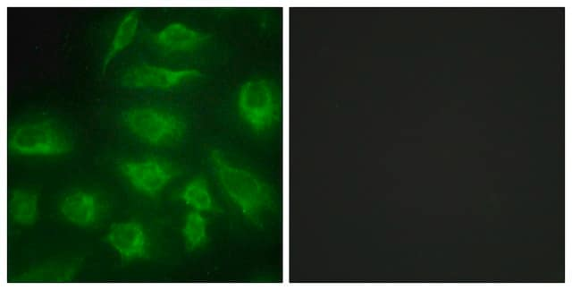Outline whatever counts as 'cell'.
<instances>
[{"instance_id":"cell-1","label":"cell","mask_w":572,"mask_h":290,"mask_svg":"<svg viewBox=\"0 0 572 290\" xmlns=\"http://www.w3.org/2000/svg\"><path fill=\"white\" fill-rule=\"evenodd\" d=\"M208 162L219 185L243 218L253 226L263 228L278 209L273 187L258 174L232 162L218 149L210 150Z\"/></svg>"},{"instance_id":"cell-2","label":"cell","mask_w":572,"mask_h":290,"mask_svg":"<svg viewBox=\"0 0 572 290\" xmlns=\"http://www.w3.org/2000/svg\"><path fill=\"white\" fill-rule=\"evenodd\" d=\"M120 119L133 137L153 147L175 146L188 132V122L181 113L160 106L130 107L121 113Z\"/></svg>"},{"instance_id":"cell-3","label":"cell","mask_w":572,"mask_h":290,"mask_svg":"<svg viewBox=\"0 0 572 290\" xmlns=\"http://www.w3.org/2000/svg\"><path fill=\"white\" fill-rule=\"evenodd\" d=\"M74 147L71 132L58 121L38 117L22 121L9 133L8 149L22 157H60Z\"/></svg>"},{"instance_id":"cell-4","label":"cell","mask_w":572,"mask_h":290,"mask_svg":"<svg viewBox=\"0 0 572 290\" xmlns=\"http://www.w3.org/2000/svg\"><path fill=\"white\" fill-rule=\"evenodd\" d=\"M236 107L240 118L254 134L266 135L282 119L281 91L271 80L250 79L240 86Z\"/></svg>"},{"instance_id":"cell-5","label":"cell","mask_w":572,"mask_h":290,"mask_svg":"<svg viewBox=\"0 0 572 290\" xmlns=\"http://www.w3.org/2000/svg\"><path fill=\"white\" fill-rule=\"evenodd\" d=\"M116 167L136 192L147 197L160 194L181 173L173 163L153 156L121 159Z\"/></svg>"},{"instance_id":"cell-6","label":"cell","mask_w":572,"mask_h":290,"mask_svg":"<svg viewBox=\"0 0 572 290\" xmlns=\"http://www.w3.org/2000/svg\"><path fill=\"white\" fill-rule=\"evenodd\" d=\"M203 72L196 68H170L147 63L128 67L119 81L131 90H170L199 79Z\"/></svg>"},{"instance_id":"cell-7","label":"cell","mask_w":572,"mask_h":290,"mask_svg":"<svg viewBox=\"0 0 572 290\" xmlns=\"http://www.w3.org/2000/svg\"><path fill=\"white\" fill-rule=\"evenodd\" d=\"M59 213L68 223L83 228L97 225L106 213V201L97 191L76 188L60 200Z\"/></svg>"},{"instance_id":"cell-8","label":"cell","mask_w":572,"mask_h":290,"mask_svg":"<svg viewBox=\"0 0 572 290\" xmlns=\"http://www.w3.org/2000/svg\"><path fill=\"white\" fill-rule=\"evenodd\" d=\"M105 243L125 262L148 257L150 241L144 226L136 220H122L113 223L105 235Z\"/></svg>"},{"instance_id":"cell-9","label":"cell","mask_w":572,"mask_h":290,"mask_svg":"<svg viewBox=\"0 0 572 290\" xmlns=\"http://www.w3.org/2000/svg\"><path fill=\"white\" fill-rule=\"evenodd\" d=\"M151 43L166 55L188 54L208 43L211 35L181 21L171 22L149 36Z\"/></svg>"},{"instance_id":"cell-10","label":"cell","mask_w":572,"mask_h":290,"mask_svg":"<svg viewBox=\"0 0 572 290\" xmlns=\"http://www.w3.org/2000/svg\"><path fill=\"white\" fill-rule=\"evenodd\" d=\"M11 220L21 226H30L39 218V193L29 188H15L9 197Z\"/></svg>"},{"instance_id":"cell-11","label":"cell","mask_w":572,"mask_h":290,"mask_svg":"<svg viewBox=\"0 0 572 290\" xmlns=\"http://www.w3.org/2000/svg\"><path fill=\"white\" fill-rule=\"evenodd\" d=\"M139 12L134 9L129 11L120 21L103 59V73L113 60L133 42L139 30Z\"/></svg>"},{"instance_id":"cell-12","label":"cell","mask_w":572,"mask_h":290,"mask_svg":"<svg viewBox=\"0 0 572 290\" xmlns=\"http://www.w3.org/2000/svg\"><path fill=\"white\" fill-rule=\"evenodd\" d=\"M179 198L187 206L199 212H219L212 196L208 182L203 175L189 180L179 193Z\"/></svg>"},{"instance_id":"cell-13","label":"cell","mask_w":572,"mask_h":290,"mask_svg":"<svg viewBox=\"0 0 572 290\" xmlns=\"http://www.w3.org/2000/svg\"><path fill=\"white\" fill-rule=\"evenodd\" d=\"M181 231L186 250L189 252L197 251L207 242V219L202 212L192 209L185 216Z\"/></svg>"}]
</instances>
